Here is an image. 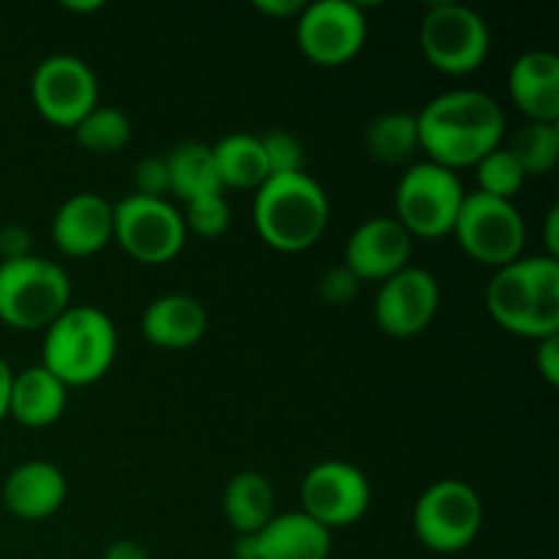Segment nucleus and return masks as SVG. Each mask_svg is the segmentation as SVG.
<instances>
[{
	"mask_svg": "<svg viewBox=\"0 0 559 559\" xmlns=\"http://www.w3.org/2000/svg\"><path fill=\"white\" fill-rule=\"evenodd\" d=\"M418 115L420 151L440 167H475L486 153L502 145L506 109L484 91H448L431 98Z\"/></svg>",
	"mask_w": 559,
	"mask_h": 559,
	"instance_id": "obj_1",
	"label": "nucleus"
},
{
	"mask_svg": "<svg viewBox=\"0 0 559 559\" xmlns=\"http://www.w3.org/2000/svg\"><path fill=\"white\" fill-rule=\"evenodd\" d=\"M486 311L502 331L519 338L559 336V260L519 257L497 267L486 287Z\"/></svg>",
	"mask_w": 559,
	"mask_h": 559,
	"instance_id": "obj_2",
	"label": "nucleus"
},
{
	"mask_svg": "<svg viewBox=\"0 0 559 559\" xmlns=\"http://www.w3.org/2000/svg\"><path fill=\"white\" fill-rule=\"evenodd\" d=\"M331 202L311 175H271L254 191V227L262 243L282 254H300L325 235Z\"/></svg>",
	"mask_w": 559,
	"mask_h": 559,
	"instance_id": "obj_3",
	"label": "nucleus"
},
{
	"mask_svg": "<svg viewBox=\"0 0 559 559\" xmlns=\"http://www.w3.org/2000/svg\"><path fill=\"white\" fill-rule=\"evenodd\" d=\"M118 355L115 322L96 306H69L44 331L41 366L66 388H85L102 380Z\"/></svg>",
	"mask_w": 559,
	"mask_h": 559,
	"instance_id": "obj_4",
	"label": "nucleus"
},
{
	"mask_svg": "<svg viewBox=\"0 0 559 559\" xmlns=\"http://www.w3.org/2000/svg\"><path fill=\"white\" fill-rule=\"evenodd\" d=\"M71 306V278L47 257L0 262V322L14 331H47Z\"/></svg>",
	"mask_w": 559,
	"mask_h": 559,
	"instance_id": "obj_5",
	"label": "nucleus"
},
{
	"mask_svg": "<svg viewBox=\"0 0 559 559\" xmlns=\"http://www.w3.org/2000/svg\"><path fill=\"white\" fill-rule=\"evenodd\" d=\"M462 178L435 162H413L396 183V218L413 240H442L453 233L464 205Z\"/></svg>",
	"mask_w": 559,
	"mask_h": 559,
	"instance_id": "obj_6",
	"label": "nucleus"
},
{
	"mask_svg": "<svg viewBox=\"0 0 559 559\" xmlns=\"http://www.w3.org/2000/svg\"><path fill=\"white\" fill-rule=\"evenodd\" d=\"M480 527H484V502L467 480H435L415 502V538L435 555H459L469 549L478 540Z\"/></svg>",
	"mask_w": 559,
	"mask_h": 559,
	"instance_id": "obj_7",
	"label": "nucleus"
},
{
	"mask_svg": "<svg viewBox=\"0 0 559 559\" xmlns=\"http://www.w3.org/2000/svg\"><path fill=\"white\" fill-rule=\"evenodd\" d=\"M418 44L431 69L448 76H467L489 58L491 33L478 11L464 3L442 0L426 9Z\"/></svg>",
	"mask_w": 559,
	"mask_h": 559,
	"instance_id": "obj_8",
	"label": "nucleus"
},
{
	"mask_svg": "<svg viewBox=\"0 0 559 559\" xmlns=\"http://www.w3.org/2000/svg\"><path fill=\"white\" fill-rule=\"evenodd\" d=\"M451 235L469 260L497 271L522 257L527 243V224L516 202L473 191L464 197L462 213Z\"/></svg>",
	"mask_w": 559,
	"mask_h": 559,
	"instance_id": "obj_9",
	"label": "nucleus"
},
{
	"mask_svg": "<svg viewBox=\"0 0 559 559\" xmlns=\"http://www.w3.org/2000/svg\"><path fill=\"white\" fill-rule=\"evenodd\" d=\"M186 224L178 207L156 197L129 194L112 205V240L142 265H167L183 251Z\"/></svg>",
	"mask_w": 559,
	"mask_h": 559,
	"instance_id": "obj_10",
	"label": "nucleus"
},
{
	"mask_svg": "<svg viewBox=\"0 0 559 559\" xmlns=\"http://www.w3.org/2000/svg\"><path fill=\"white\" fill-rule=\"evenodd\" d=\"M369 22L360 5L349 0H317L306 3L295 22V38L306 60L322 69L349 63L364 49Z\"/></svg>",
	"mask_w": 559,
	"mask_h": 559,
	"instance_id": "obj_11",
	"label": "nucleus"
},
{
	"mask_svg": "<svg viewBox=\"0 0 559 559\" xmlns=\"http://www.w3.org/2000/svg\"><path fill=\"white\" fill-rule=\"evenodd\" d=\"M300 511L325 530L353 527L371 506V484L366 473L342 459L314 464L300 480Z\"/></svg>",
	"mask_w": 559,
	"mask_h": 559,
	"instance_id": "obj_12",
	"label": "nucleus"
},
{
	"mask_svg": "<svg viewBox=\"0 0 559 559\" xmlns=\"http://www.w3.org/2000/svg\"><path fill=\"white\" fill-rule=\"evenodd\" d=\"M31 98L47 123L74 129L93 107H98V80L76 55H49L33 71Z\"/></svg>",
	"mask_w": 559,
	"mask_h": 559,
	"instance_id": "obj_13",
	"label": "nucleus"
},
{
	"mask_svg": "<svg viewBox=\"0 0 559 559\" xmlns=\"http://www.w3.org/2000/svg\"><path fill=\"white\" fill-rule=\"evenodd\" d=\"M440 282L431 271L407 265L377 287L374 325L391 338H415L440 311Z\"/></svg>",
	"mask_w": 559,
	"mask_h": 559,
	"instance_id": "obj_14",
	"label": "nucleus"
},
{
	"mask_svg": "<svg viewBox=\"0 0 559 559\" xmlns=\"http://www.w3.org/2000/svg\"><path fill=\"white\" fill-rule=\"evenodd\" d=\"M415 240L393 216H374L358 224L344 246V265L358 282L382 284L393 273L404 271L413 260Z\"/></svg>",
	"mask_w": 559,
	"mask_h": 559,
	"instance_id": "obj_15",
	"label": "nucleus"
},
{
	"mask_svg": "<svg viewBox=\"0 0 559 559\" xmlns=\"http://www.w3.org/2000/svg\"><path fill=\"white\" fill-rule=\"evenodd\" d=\"M55 249L74 260L98 254L112 243V202L96 191H80L60 202L49 224Z\"/></svg>",
	"mask_w": 559,
	"mask_h": 559,
	"instance_id": "obj_16",
	"label": "nucleus"
},
{
	"mask_svg": "<svg viewBox=\"0 0 559 559\" xmlns=\"http://www.w3.org/2000/svg\"><path fill=\"white\" fill-rule=\"evenodd\" d=\"M69 484L58 464L31 459L16 464L3 484V506L22 522H41L63 508Z\"/></svg>",
	"mask_w": 559,
	"mask_h": 559,
	"instance_id": "obj_17",
	"label": "nucleus"
},
{
	"mask_svg": "<svg viewBox=\"0 0 559 559\" xmlns=\"http://www.w3.org/2000/svg\"><path fill=\"white\" fill-rule=\"evenodd\" d=\"M508 96L527 120L559 123V58L549 49H530L508 71Z\"/></svg>",
	"mask_w": 559,
	"mask_h": 559,
	"instance_id": "obj_18",
	"label": "nucleus"
},
{
	"mask_svg": "<svg viewBox=\"0 0 559 559\" xmlns=\"http://www.w3.org/2000/svg\"><path fill=\"white\" fill-rule=\"evenodd\" d=\"M205 331L207 311L191 295H162L142 311V336L158 349H189L202 342Z\"/></svg>",
	"mask_w": 559,
	"mask_h": 559,
	"instance_id": "obj_19",
	"label": "nucleus"
},
{
	"mask_svg": "<svg viewBox=\"0 0 559 559\" xmlns=\"http://www.w3.org/2000/svg\"><path fill=\"white\" fill-rule=\"evenodd\" d=\"M331 544V530L304 511L276 513L254 535L257 559H328Z\"/></svg>",
	"mask_w": 559,
	"mask_h": 559,
	"instance_id": "obj_20",
	"label": "nucleus"
},
{
	"mask_svg": "<svg viewBox=\"0 0 559 559\" xmlns=\"http://www.w3.org/2000/svg\"><path fill=\"white\" fill-rule=\"evenodd\" d=\"M69 388L41 364L16 371L9 393V418L25 429H47L66 413Z\"/></svg>",
	"mask_w": 559,
	"mask_h": 559,
	"instance_id": "obj_21",
	"label": "nucleus"
},
{
	"mask_svg": "<svg viewBox=\"0 0 559 559\" xmlns=\"http://www.w3.org/2000/svg\"><path fill=\"white\" fill-rule=\"evenodd\" d=\"M222 511L235 535H257L276 516V489L271 478L254 469L229 478L224 486Z\"/></svg>",
	"mask_w": 559,
	"mask_h": 559,
	"instance_id": "obj_22",
	"label": "nucleus"
},
{
	"mask_svg": "<svg viewBox=\"0 0 559 559\" xmlns=\"http://www.w3.org/2000/svg\"><path fill=\"white\" fill-rule=\"evenodd\" d=\"M164 158H167L169 169V194L178 197L183 205L207 194H224L216 158H213V145L180 142Z\"/></svg>",
	"mask_w": 559,
	"mask_h": 559,
	"instance_id": "obj_23",
	"label": "nucleus"
},
{
	"mask_svg": "<svg viewBox=\"0 0 559 559\" xmlns=\"http://www.w3.org/2000/svg\"><path fill=\"white\" fill-rule=\"evenodd\" d=\"M213 158H216L218 180L224 189L257 191L271 178L260 136L246 134V131H233V134L222 136L213 145Z\"/></svg>",
	"mask_w": 559,
	"mask_h": 559,
	"instance_id": "obj_24",
	"label": "nucleus"
},
{
	"mask_svg": "<svg viewBox=\"0 0 559 559\" xmlns=\"http://www.w3.org/2000/svg\"><path fill=\"white\" fill-rule=\"evenodd\" d=\"M364 145L377 164H385V167L413 164V158L420 153L418 115L404 112V109L377 115L366 126Z\"/></svg>",
	"mask_w": 559,
	"mask_h": 559,
	"instance_id": "obj_25",
	"label": "nucleus"
},
{
	"mask_svg": "<svg viewBox=\"0 0 559 559\" xmlns=\"http://www.w3.org/2000/svg\"><path fill=\"white\" fill-rule=\"evenodd\" d=\"M511 156L527 178H544L559 162V123H538L527 120L508 145Z\"/></svg>",
	"mask_w": 559,
	"mask_h": 559,
	"instance_id": "obj_26",
	"label": "nucleus"
},
{
	"mask_svg": "<svg viewBox=\"0 0 559 559\" xmlns=\"http://www.w3.org/2000/svg\"><path fill=\"white\" fill-rule=\"evenodd\" d=\"M71 131H74V140L80 142V147H85L87 153L112 156L129 145L131 120L126 118L123 109L98 104Z\"/></svg>",
	"mask_w": 559,
	"mask_h": 559,
	"instance_id": "obj_27",
	"label": "nucleus"
},
{
	"mask_svg": "<svg viewBox=\"0 0 559 559\" xmlns=\"http://www.w3.org/2000/svg\"><path fill=\"white\" fill-rule=\"evenodd\" d=\"M475 175H478V189L480 194L497 197V200H511L524 189L527 175L519 167L516 158L511 156L508 147H495L486 153L478 164H475Z\"/></svg>",
	"mask_w": 559,
	"mask_h": 559,
	"instance_id": "obj_28",
	"label": "nucleus"
},
{
	"mask_svg": "<svg viewBox=\"0 0 559 559\" xmlns=\"http://www.w3.org/2000/svg\"><path fill=\"white\" fill-rule=\"evenodd\" d=\"M180 216H183L186 233L202 240H216L233 224V207L224 194H207L186 202V213H180Z\"/></svg>",
	"mask_w": 559,
	"mask_h": 559,
	"instance_id": "obj_29",
	"label": "nucleus"
},
{
	"mask_svg": "<svg viewBox=\"0 0 559 559\" xmlns=\"http://www.w3.org/2000/svg\"><path fill=\"white\" fill-rule=\"evenodd\" d=\"M260 142H262V151H265L271 175L304 173L306 153L298 136L289 134V131L284 129H273L267 131V134H262Z\"/></svg>",
	"mask_w": 559,
	"mask_h": 559,
	"instance_id": "obj_30",
	"label": "nucleus"
},
{
	"mask_svg": "<svg viewBox=\"0 0 559 559\" xmlns=\"http://www.w3.org/2000/svg\"><path fill=\"white\" fill-rule=\"evenodd\" d=\"M134 194L142 197H156V200H167L169 194V169L167 158L151 156L142 158L134 169Z\"/></svg>",
	"mask_w": 559,
	"mask_h": 559,
	"instance_id": "obj_31",
	"label": "nucleus"
},
{
	"mask_svg": "<svg viewBox=\"0 0 559 559\" xmlns=\"http://www.w3.org/2000/svg\"><path fill=\"white\" fill-rule=\"evenodd\" d=\"M360 282L347 265H333L320 278V298L331 306H347L358 295Z\"/></svg>",
	"mask_w": 559,
	"mask_h": 559,
	"instance_id": "obj_32",
	"label": "nucleus"
},
{
	"mask_svg": "<svg viewBox=\"0 0 559 559\" xmlns=\"http://www.w3.org/2000/svg\"><path fill=\"white\" fill-rule=\"evenodd\" d=\"M31 254V233L22 224H5V227H0V262L22 260V257Z\"/></svg>",
	"mask_w": 559,
	"mask_h": 559,
	"instance_id": "obj_33",
	"label": "nucleus"
},
{
	"mask_svg": "<svg viewBox=\"0 0 559 559\" xmlns=\"http://www.w3.org/2000/svg\"><path fill=\"white\" fill-rule=\"evenodd\" d=\"M535 366H538V374L544 377L546 385H559V336L540 338L538 349H535Z\"/></svg>",
	"mask_w": 559,
	"mask_h": 559,
	"instance_id": "obj_34",
	"label": "nucleus"
},
{
	"mask_svg": "<svg viewBox=\"0 0 559 559\" xmlns=\"http://www.w3.org/2000/svg\"><path fill=\"white\" fill-rule=\"evenodd\" d=\"M304 5V0H257L254 9L271 20H298Z\"/></svg>",
	"mask_w": 559,
	"mask_h": 559,
	"instance_id": "obj_35",
	"label": "nucleus"
},
{
	"mask_svg": "<svg viewBox=\"0 0 559 559\" xmlns=\"http://www.w3.org/2000/svg\"><path fill=\"white\" fill-rule=\"evenodd\" d=\"M544 243H546V257L559 260V207L557 205H551L544 218Z\"/></svg>",
	"mask_w": 559,
	"mask_h": 559,
	"instance_id": "obj_36",
	"label": "nucleus"
},
{
	"mask_svg": "<svg viewBox=\"0 0 559 559\" xmlns=\"http://www.w3.org/2000/svg\"><path fill=\"white\" fill-rule=\"evenodd\" d=\"M102 559H151L147 557L145 546H140L136 540H115V544L107 546V551H104Z\"/></svg>",
	"mask_w": 559,
	"mask_h": 559,
	"instance_id": "obj_37",
	"label": "nucleus"
},
{
	"mask_svg": "<svg viewBox=\"0 0 559 559\" xmlns=\"http://www.w3.org/2000/svg\"><path fill=\"white\" fill-rule=\"evenodd\" d=\"M11 382H14V371L11 366L0 358V420L9 418V393H11Z\"/></svg>",
	"mask_w": 559,
	"mask_h": 559,
	"instance_id": "obj_38",
	"label": "nucleus"
},
{
	"mask_svg": "<svg viewBox=\"0 0 559 559\" xmlns=\"http://www.w3.org/2000/svg\"><path fill=\"white\" fill-rule=\"evenodd\" d=\"M233 557L235 559H257V546H254V535H238L233 546Z\"/></svg>",
	"mask_w": 559,
	"mask_h": 559,
	"instance_id": "obj_39",
	"label": "nucleus"
},
{
	"mask_svg": "<svg viewBox=\"0 0 559 559\" xmlns=\"http://www.w3.org/2000/svg\"><path fill=\"white\" fill-rule=\"evenodd\" d=\"M104 3H98V0H93V3H66V9L69 11H76V14H85V11H98Z\"/></svg>",
	"mask_w": 559,
	"mask_h": 559,
	"instance_id": "obj_40",
	"label": "nucleus"
}]
</instances>
